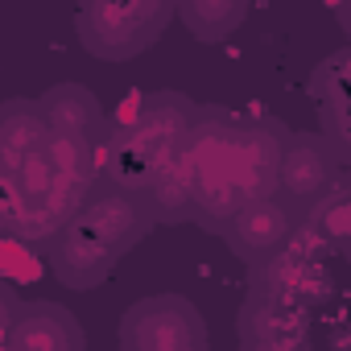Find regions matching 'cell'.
I'll return each mask as SVG.
<instances>
[{
    "label": "cell",
    "mask_w": 351,
    "mask_h": 351,
    "mask_svg": "<svg viewBox=\"0 0 351 351\" xmlns=\"http://www.w3.org/2000/svg\"><path fill=\"white\" fill-rule=\"evenodd\" d=\"M281 128L273 120L232 112V108H199L182 153L195 173L191 223L223 236V228L252 203L277 199V157Z\"/></svg>",
    "instance_id": "cell-1"
},
{
    "label": "cell",
    "mask_w": 351,
    "mask_h": 351,
    "mask_svg": "<svg viewBox=\"0 0 351 351\" xmlns=\"http://www.w3.org/2000/svg\"><path fill=\"white\" fill-rule=\"evenodd\" d=\"M199 104L186 91H145L108 120V136L99 145V182L145 195L153 178L169 165V157L182 149Z\"/></svg>",
    "instance_id": "cell-2"
},
{
    "label": "cell",
    "mask_w": 351,
    "mask_h": 351,
    "mask_svg": "<svg viewBox=\"0 0 351 351\" xmlns=\"http://www.w3.org/2000/svg\"><path fill=\"white\" fill-rule=\"evenodd\" d=\"M173 0H91L75 13L79 46L99 62H132L161 42Z\"/></svg>",
    "instance_id": "cell-3"
},
{
    "label": "cell",
    "mask_w": 351,
    "mask_h": 351,
    "mask_svg": "<svg viewBox=\"0 0 351 351\" xmlns=\"http://www.w3.org/2000/svg\"><path fill=\"white\" fill-rule=\"evenodd\" d=\"M330 252L302 228H293L289 244L281 252H273L269 261L248 269V293H265V298H281L289 306H302L310 314H318L330 298H335V273H330Z\"/></svg>",
    "instance_id": "cell-4"
},
{
    "label": "cell",
    "mask_w": 351,
    "mask_h": 351,
    "mask_svg": "<svg viewBox=\"0 0 351 351\" xmlns=\"http://www.w3.org/2000/svg\"><path fill=\"white\" fill-rule=\"evenodd\" d=\"M120 351H211L207 318L182 293H149L132 302L116 330Z\"/></svg>",
    "instance_id": "cell-5"
},
{
    "label": "cell",
    "mask_w": 351,
    "mask_h": 351,
    "mask_svg": "<svg viewBox=\"0 0 351 351\" xmlns=\"http://www.w3.org/2000/svg\"><path fill=\"white\" fill-rule=\"evenodd\" d=\"M347 173V161L318 132H285L277 157V199L298 215Z\"/></svg>",
    "instance_id": "cell-6"
},
{
    "label": "cell",
    "mask_w": 351,
    "mask_h": 351,
    "mask_svg": "<svg viewBox=\"0 0 351 351\" xmlns=\"http://www.w3.org/2000/svg\"><path fill=\"white\" fill-rule=\"evenodd\" d=\"M240 351H314V314L281 298L244 293L236 314Z\"/></svg>",
    "instance_id": "cell-7"
},
{
    "label": "cell",
    "mask_w": 351,
    "mask_h": 351,
    "mask_svg": "<svg viewBox=\"0 0 351 351\" xmlns=\"http://www.w3.org/2000/svg\"><path fill=\"white\" fill-rule=\"evenodd\" d=\"M75 223H83L87 232H95L112 252H120V256H128L157 223H153V211H149V203H145V195H136V191H120V186H108V182H99L91 195H87V203L79 207V215H75Z\"/></svg>",
    "instance_id": "cell-8"
},
{
    "label": "cell",
    "mask_w": 351,
    "mask_h": 351,
    "mask_svg": "<svg viewBox=\"0 0 351 351\" xmlns=\"http://www.w3.org/2000/svg\"><path fill=\"white\" fill-rule=\"evenodd\" d=\"M46 256H50L54 281L66 285V289H79V293L104 285V281L116 273V265L124 261L120 252H112L95 232H87V228L75 223V219L54 236V244L46 248Z\"/></svg>",
    "instance_id": "cell-9"
},
{
    "label": "cell",
    "mask_w": 351,
    "mask_h": 351,
    "mask_svg": "<svg viewBox=\"0 0 351 351\" xmlns=\"http://www.w3.org/2000/svg\"><path fill=\"white\" fill-rule=\"evenodd\" d=\"M5 343L17 351H87V330L75 318V310H66L62 302L34 298V302H17Z\"/></svg>",
    "instance_id": "cell-10"
},
{
    "label": "cell",
    "mask_w": 351,
    "mask_h": 351,
    "mask_svg": "<svg viewBox=\"0 0 351 351\" xmlns=\"http://www.w3.org/2000/svg\"><path fill=\"white\" fill-rule=\"evenodd\" d=\"M347 71H351V50L339 46L335 54H326L310 79H306V91L314 99V112H318V136L347 161L351 157V104H347Z\"/></svg>",
    "instance_id": "cell-11"
},
{
    "label": "cell",
    "mask_w": 351,
    "mask_h": 351,
    "mask_svg": "<svg viewBox=\"0 0 351 351\" xmlns=\"http://www.w3.org/2000/svg\"><path fill=\"white\" fill-rule=\"evenodd\" d=\"M298 228V215L281 203V199H261L252 207H244L228 228H223V244L232 248V256H240L248 269L269 261L273 252H281L289 244Z\"/></svg>",
    "instance_id": "cell-12"
},
{
    "label": "cell",
    "mask_w": 351,
    "mask_h": 351,
    "mask_svg": "<svg viewBox=\"0 0 351 351\" xmlns=\"http://www.w3.org/2000/svg\"><path fill=\"white\" fill-rule=\"evenodd\" d=\"M38 108H42L50 132H58V136L83 141V145H95V149L108 136V112L95 99V91L83 87V83H54V87H46L38 95Z\"/></svg>",
    "instance_id": "cell-13"
},
{
    "label": "cell",
    "mask_w": 351,
    "mask_h": 351,
    "mask_svg": "<svg viewBox=\"0 0 351 351\" xmlns=\"http://www.w3.org/2000/svg\"><path fill=\"white\" fill-rule=\"evenodd\" d=\"M298 228L310 232L335 261L347 256V248H351V182H347V173L326 195H318L310 207L298 211Z\"/></svg>",
    "instance_id": "cell-14"
},
{
    "label": "cell",
    "mask_w": 351,
    "mask_h": 351,
    "mask_svg": "<svg viewBox=\"0 0 351 351\" xmlns=\"http://www.w3.org/2000/svg\"><path fill=\"white\" fill-rule=\"evenodd\" d=\"M46 141H50V124H46L38 99L13 95L0 104V157H9V161L34 157L46 149Z\"/></svg>",
    "instance_id": "cell-15"
},
{
    "label": "cell",
    "mask_w": 351,
    "mask_h": 351,
    "mask_svg": "<svg viewBox=\"0 0 351 351\" xmlns=\"http://www.w3.org/2000/svg\"><path fill=\"white\" fill-rule=\"evenodd\" d=\"M252 5L248 0H182V5H173V17H178L195 42H228L244 21H248Z\"/></svg>",
    "instance_id": "cell-16"
},
{
    "label": "cell",
    "mask_w": 351,
    "mask_h": 351,
    "mask_svg": "<svg viewBox=\"0 0 351 351\" xmlns=\"http://www.w3.org/2000/svg\"><path fill=\"white\" fill-rule=\"evenodd\" d=\"M46 157H50V165H54V173H58L62 182H75L83 191H95L99 186V149L95 145H83V141H71V136L50 132Z\"/></svg>",
    "instance_id": "cell-17"
},
{
    "label": "cell",
    "mask_w": 351,
    "mask_h": 351,
    "mask_svg": "<svg viewBox=\"0 0 351 351\" xmlns=\"http://www.w3.org/2000/svg\"><path fill=\"white\" fill-rule=\"evenodd\" d=\"M54 182H58V173H54L46 149L34 153V157H21V165H17V173H13V191H17L21 207H38L42 199H50Z\"/></svg>",
    "instance_id": "cell-18"
},
{
    "label": "cell",
    "mask_w": 351,
    "mask_h": 351,
    "mask_svg": "<svg viewBox=\"0 0 351 351\" xmlns=\"http://www.w3.org/2000/svg\"><path fill=\"white\" fill-rule=\"evenodd\" d=\"M17 293L5 285V281H0V343H5V335H9V322H13V314H17Z\"/></svg>",
    "instance_id": "cell-19"
},
{
    "label": "cell",
    "mask_w": 351,
    "mask_h": 351,
    "mask_svg": "<svg viewBox=\"0 0 351 351\" xmlns=\"http://www.w3.org/2000/svg\"><path fill=\"white\" fill-rule=\"evenodd\" d=\"M0 351H17V347H9V343H0Z\"/></svg>",
    "instance_id": "cell-20"
}]
</instances>
